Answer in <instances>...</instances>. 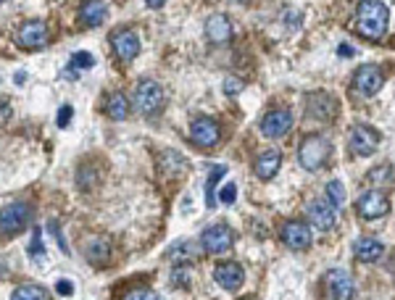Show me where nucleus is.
I'll list each match as a JSON object with an SVG mask.
<instances>
[{"mask_svg": "<svg viewBox=\"0 0 395 300\" xmlns=\"http://www.w3.org/2000/svg\"><path fill=\"white\" fill-rule=\"evenodd\" d=\"M390 24V11L382 0H361L356 8V29L358 35L367 39H380L385 37Z\"/></svg>", "mask_w": 395, "mask_h": 300, "instance_id": "1", "label": "nucleus"}, {"mask_svg": "<svg viewBox=\"0 0 395 300\" xmlns=\"http://www.w3.org/2000/svg\"><path fill=\"white\" fill-rule=\"evenodd\" d=\"M329 156H332V145L319 134H308L298 148V161L306 171H322L327 166Z\"/></svg>", "mask_w": 395, "mask_h": 300, "instance_id": "2", "label": "nucleus"}, {"mask_svg": "<svg viewBox=\"0 0 395 300\" xmlns=\"http://www.w3.org/2000/svg\"><path fill=\"white\" fill-rule=\"evenodd\" d=\"M164 103H166V98H164V90H161L158 82L143 79V82L137 85V90H134V108H137L143 116H156V114H161Z\"/></svg>", "mask_w": 395, "mask_h": 300, "instance_id": "3", "label": "nucleus"}, {"mask_svg": "<svg viewBox=\"0 0 395 300\" xmlns=\"http://www.w3.org/2000/svg\"><path fill=\"white\" fill-rule=\"evenodd\" d=\"M35 219V211L26 203H8L0 209V235H19Z\"/></svg>", "mask_w": 395, "mask_h": 300, "instance_id": "4", "label": "nucleus"}, {"mask_svg": "<svg viewBox=\"0 0 395 300\" xmlns=\"http://www.w3.org/2000/svg\"><path fill=\"white\" fill-rule=\"evenodd\" d=\"M380 132L374 130V127H369V124H356L351 134H348V145H351V150H353L356 156L367 158L371 156L377 148H380Z\"/></svg>", "mask_w": 395, "mask_h": 300, "instance_id": "5", "label": "nucleus"}, {"mask_svg": "<svg viewBox=\"0 0 395 300\" xmlns=\"http://www.w3.org/2000/svg\"><path fill=\"white\" fill-rule=\"evenodd\" d=\"M382 85H385V74L380 71V66L364 64L353 74V90L364 98H374L382 90Z\"/></svg>", "mask_w": 395, "mask_h": 300, "instance_id": "6", "label": "nucleus"}, {"mask_svg": "<svg viewBox=\"0 0 395 300\" xmlns=\"http://www.w3.org/2000/svg\"><path fill=\"white\" fill-rule=\"evenodd\" d=\"M324 292L327 298H337V300H353L356 298V282L353 276L342 269H332L324 274Z\"/></svg>", "mask_w": 395, "mask_h": 300, "instance_id": "7", "label": "nucleus"}, {"mask_svg": "<svg viewBox=\"0 0 395 300\" xmlns=\"http://www.w3.org/2000/svg\"><path fill=\"white\" fill-rule=\"evenodd\" d=\"M356 211H358V216H361V219L374 222V219L387 216V211H390V200L382 195L380 190H369V193H364V195L358 197Z\"/></svg>", "mask_w": 395, "mask_h": 300, "instance_id": "8", "label": "nucleus"}, {"mask_svg": "<svg viewBox=\"0 0 395 300\" xmlns=\"http://www.w3.org/2000/svg\"><path fill=\"white\" fill-rule=\"evenodd\" d=\"M232 242H235V237H232V229L227 227V224H213L209 227L203 237H200V245L206 253H213V256H219V253H227V250L232 248Z\"/></svg>", "mask_w": 395, "mask_h": 300, "instance_id": "9", "label": "nucleus"}, {"mask_svg": "<svg viewBox=\"0 0 395 300\" xmlns=\"http://www.w3.org/2000/svg\"><path fill=\"white\" fill-rule=\"evenodd\" d=\"M292 130V114L288 108H274L261 118V134L269 140H279Z\"/></svg>", "mask_w": 395, "mask_h": 300, "instance_id": "10", "label": "nucleus"}, {"mask_svg": "<svg viewBox=\"0 0 395 300\" xmlns=\"http://www.w3.org/2000/svg\"><path fill=\"white\" fill-rule=\"evenodd\" d=\"M190 137L198 148H213V145L222 140V130L219 124L211 116H198L190 127Z\"/></svg>", "mask_w": 395, "mask_h": 300, "instance_id": "11", "label": "nucleus"}, {"mask_svg": "<svg viewBox=\"0 0 395 300\" xmlns=\"http://www.w3.org/2000/svg\"><path fill=\"white\" fill-rule=\"evenodd\" d=\"M111 45H114V53H116L119 61L130 64L140 55V37L132 32V29H116L111 35Z\"/></svg>", "mask_w": 395, "mask_h": 300, "instance_id": "12", "label": "nucleus"}, {"mask_svg": "<svg viewBox=\"0 0 395 300\" xmlns=\"http://www.w3.org/2000/svg\"><path fill=\"white\" fill-rule=\"evenodd\" d=\"M306 111L316 121H332L335 114H337V100L329 92H311L306 98Z\"/></svg>", "mask_w": 395, "mask_h": 300, "instance_id": "13", "label": "nucleus"}, {"mask_svg": "<svg viewBox=\"0 0 395 300\" xmlns=\"http://www.w3.org/2000/svg\"><path fill=\"white\" fill-rule=\"evenodd\" d=\"M308 222L314 229L319 232H329V229H335V224H337V209L329 203V200H314L311 206H308Z\"/></svg>", "mask_w": 395, "mask_h": 300, "instance_id": "14", "label": "nucleus"}, {"mask_svg": "<svg viewBox=\"0 0 395 300\" xmlns=\"http://www.w3.org/2000/svg\"><path fill=\"white\" fill-rule=\"evenodd\" d=\"M213 279H216L219 288L227 290V292H237V290L245 285V272H243L240 263L227 261V263H219V266L213 269Z\"/></svg>", "mask_w": 395, "mask_h": 300, "instance_id": "15", "label": "nucleus"}, {"mask_svg": "<svg viewBox=\"0 0 395 300\" xmlns=\"http://www.w3.org/2000/svg\"><path fill=\"white\" fill-rule=\"evenodd\" d=\"M24 51H37L42 48L45 42H48V26L45 21H37V19H32V21H26L21 29H19V39H16Z\"/></svg>", "mask_w": 395, "mask_h": 300, "instance_id": "16", "label": "nucleus"}, {"mask_svg": "<svg viewBox=\"0 0 395 300\" xmlns=\"http://www.w3.org/2000/svg\"><path fill=\"white\" fill-rule=\"evenodd\" d=\"M282 242L290 250H308L311 248V229L303 222H288L282 227Z\"/></svg>", "mask_w": 395, "mask_h": 300, "instance_id": "17", "label": "nucleus"}, {"mask_svg": "<svg viewBox=\"0 0 395 300\" xmlns=\"http://www.w3.org/2000/svg\"><path fill=\"white\" fill-rule=\"evenodd\" d=\"M232 21L224 16V13H213L206 19V37L213 42V45H224V42H229L232 39Z\"/></svg>", "mask_w": 395, "mask_h": 300, "instance_id": "18", "label": "nucleus"}, {"mask_svg": "<svg viewBox=\"0 0 395 300\" xmlns=\"http://www.w3.org/2000/svg\"><path fill=\"white\" fill-rule=\"evenodd\" d=\"M279 166H282V153H279V150H266V153H261V156L256 158L253 171H256V177H258L261 182H269V179L276 177Z\"/></svg>", "mask_w": 395, "mask_h": 300, "instance_id": "19", "label": "nucleus"}, {"mask_svg": "<svg viewBox=\"0 0 395 300\" xmlns=\"http://www.w3.org/2000/svg\"><path fill=\"white\" fill-rule=\"evenodd\" d=\"M353 253L358 261L374 263V261H380V256L385 253V245H382L380 240H374V237H361V240L353 242Z\"/></svg>", "mask_w": 395, "mask_h": 300, "instance_id": "20", "label": "nucleus"}, {"mask_svg": "<svg viewBox=\"0 0 395 300\" xmlns=\"http://www.w3.org/2000/svg\"><path fill=\"white\" fill-rule=\"evenodd\" d=\"M105 16H108V8L103 0H85V6L79 8V19L85 26H100Z\"/></svg>", "mask_w": 395, "mask_h": 300, "instance_id": "21", "label": "nucleus"}, {"mask_svg": "<svg viewBox=\"0 0 395 300\" xmlns=\"http://www.w3.org/2000/svg\"><path fill=\"white\" fill-rule=\"evenodd\" d=\"M198 256V248L193 240H179V242H174L166 253V258H169L174 266H187V263H193Z\"/></svg>", "mask_w": 395, "mask_h": 300, "instance_id": "22", "label": "nucleus"}, {"mask_svg": "<svg viewBox=\"0 0 395 300\" xmlns=\"http://www.w3.org/2000/svg\"><path fill=\"white\" fill-rule=\"evenodd\" d=\"M85 258L92 263V266H103L108 263L111 258V242L105 240V237H95L87 242V248H85Z\"/></svg>", "mask_w": 395, "mask_h": 300, "instance_id": "23", "label": "nucleus"}, {"mask_svg": "<svg viewBox=\"0 0 395 300\" xmlns=\"http://www.w3.org/2000/svg\"><path fill=\"white\" fill-rule=\"evenodd\" d=\"M130 111H132V105L124 92H111V95L105 98V114L114 118V121H124V118L130 116Z\"/></svg>", "mask_w": 395, "mask_h": 300, "instance_id": "24", "label": "nucleus"}, {"mask_svg": "<svg viewBox=\"0 0 395 300\" xmlns=\"http://www.w3.org/2000/svg\"><path fill=\"white\" fill-rule=\"evenodd\" d=\"M13 300H48L51 292L42 288V285H35V282H26V285H19V288L11 292Z\"/></svg>", "mask_w": 395, "mask_h": 300, "instance_id": "25", "label": "nucleus"}, {"mask_svg": "<svg viewBox=\"0 0 395 300\" xmlns=\"http://www.w3.org/2000/svg\"><path fill=\"white\" fill-rule=\"evenodd\" d=\"M224 174H227V166H213V171L209 174V190H206V206L209 209H213V203H216V182L222 179Z\"/></svg>", "mask_w": 395, "mask_h": 300, "instance_id": "26", "label": "nucleus"}, {"mask_svg": "<svg viewBox=\"0 0 395 300\" xmlns=\"http://www.w3.org/2000/svg\"><path fill=\"white\" fill-rule=\"evenodd\" d=\"M327 200L335 206V209H340L342 203H345V187H342V182H329L327 184Z\"/></svg>", "mask_w": 395, "mask_h": 300, "instance_id": "27", "label": "nucleus"}, {"mask_svg": "<svg viewBox=\"0 0 395 300\" xmlns=\"http://www.w3.org/2000/svg\"><path fill=\"white\" fill-rule=\"evenodd\" d=\"M95 66V55L92 53H74L71 55V69H92Z\"/></svg>", "mask_w": 395, "mask_h": 300, "instance_id": "28", "label": "nucleus"}, {"mask_svg": "<svg viewBox=\"0 0 395 300\" xmlns=\"http://www.w3.org/2000/svg\"><path fill=\"white\" fill-rule=\"evenodd\" d=\"M237 200V187H235V182H227L219 190V203H224V206H232Z\"/></svg>", "mask_w": 395, "mask_h": 300, "instance_id": "29", "label": "nucleus"}, {"mask_svg": "<svg viewBox=\"0 0 395 300\" xmlns=\"http://www.w3.org/2000/svg\"><path fill=\"white\" fill-rule=\"evenodd\" d=\"M243 90H245V82H243V79H237V77L224 79V92H227V95H240Z\"/></svg>", "mask_w": 395, "mask_h": 300, "instance_id": "30", "label": "nucleus"}, {"mask_svg": "<svg viewBox=\"0 0 395 300\" xmlns=\"http://www.w3.org/2000/svg\"><path fill=\"white\" fill-rule=\"evenodd\" d=\"M390 179V166H382V169H374V171H369V177H367V182H387Z\"/></svg>", "mask_w": 395, "mask_h": 300, "instance_id": "31", "label": "nucleus"}, {"mask_svg": "<svg viewBox=\"0 0 395 300\" xmlns=\"http://www.w3.org/2000/svg\"><path fill=\"white\" fill-rule=\"evenodd\" d=\"M127 298L130 300H156L158 298V292H153V290H148V288H140V290H132V292H127Z\"/></svg>", "mask_w": 395, "mask_h": 300, "instance_id": "32", "label": "nucleus"}, {"mask_svg": "<svg viewBox=\"0 0 395 300\" xmlns=\"http://www.w3.org/2000/svg\"><path fill=\"white\" fill-rule=\"evenodd\" d=\"M11 116H13L11 100H8V98H0V124H8Z\"/></svg>", "mask_w": 395, "mask_h": 300, "instance_id": "33", "label": "nucleus"}, {"mask_svg": "<svg viewBox=\"0 0 395 300\" xmlns=\"http://www.w3.org/2000/svg\"><path fill=\"white\" fill-rule=\"evenodd\" d=\"M71 116H74V108H71V105H64V108L58 111V127H69Z\"/></svg>", "mask_w": 395, "mask_h": 300, "instance_id": "34", "label": "nucleus"}, {"mask_svg": "<svg viewBox=\"0 0 395 300\" xmlns=\"http://www.w3.org/2000/svg\"><path fill=\"white\" fill-rule=\"evenodd\" d=\"M55 292H58V295H66V298H69V295H74V285H71L69 279H61V282L55 285Z\"/></svg>", "mask_w": 395, "mask_h": 300, "instance_id": "35", "label": "nucleus"}, {"mask_svg": "<svg viewBox=\"0 0 395 300\" xmlns=\"http://www.w3.org/2000/svg\"><path fill=\"white\" fill-rule=\"evenodd\" d=\"M51 232H53V237L58 240V245H61V250H64V253H69V250H66V240H64V237H61V232H58V224H55V222H51Z\"/></svg>", "mask_w": 395, "mask_h": 300, "instance_id": "36", "label": "nucleus"}, {"mask_svg": "<svg viewBox=\"0 0 395 300\" xmlns=\"http://www.w3.org/2000/svg\"><path fill=\"white\" fill-rule=\"evenodd\" d=\"M164 3H166V0H145V6H148V8H161Z\"/></svg>", "mask_w": 395, "mask_h": 300, "instance_id": "37", "label": "nucleus"}, {"mask_svg": "<svg viewBox=\"0 0 395 300\" xmlns=\"http://www.w3.org/2000/svg\"><path fill=\"white\" fill-rule=\"evenodd\" d=\"M340 55H353V51L348 45H340Z\"/></svg>", "mask_w": 395, "mask_h": 300, "instance_id": "38", "label": "nucleus"}, {"mask_svg": "<svg viewBox=\"0 0 395 300\" xmlns=\"http://www.w3.org/2000/svg\"><path fill=\"white\" fill-rule=\"evenodd\" d=\"M235 3H240V6H245V3H248V0H235Z\"/></svg>", "mask_w": 395, "mask_h": 300, "instance_id": "39", "label": "nucleus"}, {"mask_svg": "<svg viewBox=\"0 0 395 300\" xmlns=\"http://www.w3.org/2000/svg\"><path fill=\"white\" fill-rule=\"evenodd\" d=\"M0 3H6V0H0Z\"/></svg>", "mask_w": 395, "mask_h": 300, "instance_id": "40", "label": "nucleus"}]
</instances>
